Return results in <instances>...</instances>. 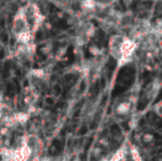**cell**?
I'll return each instance as SVG.
<instances>
[{
    "mask_svg": "<svg viewBox=\"0 0 162 161\" xmlns=\"http://www.w3.org/2000/svg\"><path fill=\"white\" fill-rule=\"evenodd\" d=\"M131 154H132V157H133L134 161H143L141 156L139 155V151L134 147V146H132L131 147Z\"/></svg>",
    "mask_w": 162,
    "mask_h": 161,
    "instance_id": "6",
    "label": "cell"
},
{
    "mask_svg": "<svg viewBox=\"0 0 162 161\" xmlns=\"http://www.w3.org/2000/svg\"><path fill=\"white\" fill-rule=\"evenodd\" d=\"M142 139H143V142L145 143H151L154 140V136L152 134H145L142 137Z\"/></svg>",
    "mask_w": 162,
    "mask_h": 161,
    "instance_id": "7",
    "label": "cell"
},
{
    "mask_svg": "<svg viewBox=\"0 0 162 161\" xmlns=\"http://www.w3.org/2000/svg\"><path fill=\"white\" fill-rule=\"evenodd\" d=\"M101 153H102L101 148H95L94 151H93V155H94L95 157H100L101 155Z\"/></svg>",
    "mask_w": 162,
    "mask_h": 161,
    "instance_id": "9",
    "label": "cell"
},
{
    "mask_svg": "<svg viewBox=\"0 0 162 161\" xmlns=\"http://www.w3.org/2000/svg\"><path fill=\"white\" fill-rule=\"evenodd\" d=\"M8 133H9V128H7V127H5V126H3V127L0 128V135H1V136H5V135H7Z\"/></svg>",
    "mask_w": 162,
    "mask_h": 161,
    "instance_id": "10",
    "label": "cell"
},
{
    "mask_svg": "<svg viewBox=\"0 0 162 161\" xmlns=\"http://www.w3.org/2000/svg\"><path fill=\"white\" fill-rule=\"evenodd\" d=\"M40 161H41V160H40Z\"/></svg>",
    "mask_w": 162,
    "mask_h": 161,
    "instance_id": "15",
    "label": "cell"
},
{
    "mask_svg": "<svg viewBox=\"0 0 162 161\" xmlns=\"http://www.w3.org/2000/svg\"><path fill=\"white\" fill-rule=\"evenodd\" d=\"M23 1H25V0H23ZM26 1H28V0H26Z\"/></svg>",
    "mask_w": 162,
    "mask_h": 161,
    "instance_id": "14",
    "label": "cell"
},
{
    "mask_svg": "<svg viewBox=\"0 0 162 161\" xmlns=\"http://www.w3.org/2000/svg\"><path fill=\"white\" fill-rule=\"evenodd\" d=\"M123 157H124L123 149H119L109 158V161H122L123 159Z\"/></svg>",
    "mask_w": 162,
    "mask_h": 161,
    "instance_id": "5",
    "label": "cell"
},
{
    "mask_svg": "<svg viewBox=\"0 0 162 161\" xmlns=\"http://www.w3.org/2000/svg\"><path fill=\"white\" fill-rule=\"evenodd\" d=\"M12 33L21 44L29 43L32 38V27L29 25L23 9L18 11L12 22Z\"/></svg>",
    "mask_w": 162,
    "mask_h": 161,
    "instance_id": "2",
    "label": "cell"
},
{
    "mask_svg": "<svg viewBox=\"0 0 162 161\" xmlns=\"http://www.w3.org/2000/svg\"><path fill=\"white\" fill-rule=\"evenodd\" d=\"M100 161H109V157L107 156H104V157H102Z\"/></svg>",
    "mask_w": 162,
    "mask_h": 161,
    "instance_id": "12",
    "label": "cell"
},
{
    "mask_svg": "<svg viewBox=\"0 0 162 161\" xmlns=\"http://www.w3.org/2000/svg\"><path fill=\"white\" fill-rule=\"evenodd\" d=\"M13 118L15 120V121L17 123H25L28 121L29 119V114L28 113H24V112H20V113H16L13 115Z\"/></svg>",
    "mask_w": 162,
    "mask_h": 161,
    "instance_id": "4",
    "label": "cell"
},
{
    "mask_svg": "<svg viewBox=\"0 0 162 161\" xmlns=\"http://www.w3.org/2000/svg\"><path fill=\"white\" fill-rule=\"evenodd\" d=\"M130 109H131V102L130 101H122L117 106L116 112L117 115L125 116L130 112Z\"/></svg>",
    "mask_w": 162,
    "mask_h": 161,
    "instance_id": "3",
    "label": "cell"
},
{
    "mask_svg": "<svg viewBox=\"0 0 162 161\" xmlns=\"http://www.w3.org/2000/svg\"><path fill=\"white\" fill-rule=\"evenodd\" d=\"M73 161H81V158L79 156H76L74 159H73Z\"/></svg>",
    "mask_w": 162,
    "mask_h": 161,
    "instance_id": "13",
    "label": "cell"
},
{
    "mask_svg": "<svg viewBox=\"0 0 162 161\" xmlns=\"http://www.w3.org/2000/svg\"><path fill=\"white\" fill-rule=\"evenodd\" d=\"M136 49V44L130 38L116 34L109 40L110 55L120 66L126 64Z\"/></svg>",
    "mask_w": 162,
    "mask_h": 161,
    "instance_id": "1",
    "label": "cell"
},
{
    "mask_svg": "<svg viewBox=\"0 0 162 161\" xmlns=\"http://www.w3.org/2000/svg\"><path fill=\"white\" fill-rule=\"evenodd\" d=\"M155 112H156L159 117H161V101L157 102V104L155 105Z\"/></svg>",
    "mask_w": 162,
    "mask_h": 161,
    "instance_id": "8",
    "label": "cell"
},
{
    "mask_svg": "<svg viewBox=\"0 0 162 161\" xmlns=\"http://www.w3.org/2000/svg\"><path fill=\"white\" fill-rule=\"evenodd\" d=\"M100 143L101 144V146H104V147H107V146L109 145V142L105 139V138H101L100 140Z\"/></svg>",
    "mask_w": 162,
    "mask_h": 161,
    "instance_id": "11",
    "label": "cell"
}]
</instances>
